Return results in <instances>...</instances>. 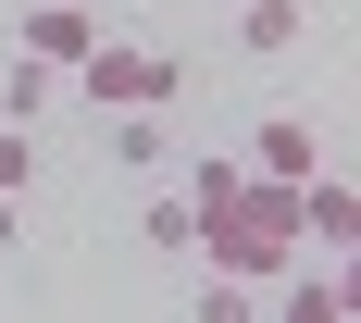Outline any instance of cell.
Returning <instances> with one entry per match:
<instances>
[{
  "label": "cell",
  "instance_id": "6da1fadb",
  "mask_svg": "<svg viewBox=\"0 0 361 323\" xmlns=\"http://www.w3.org/2000/svg\"><path fill=\"white\" fill-rule=\"evenodd\" d=\"M187 249H212V274H224V286H274V274L299 261V186L237 175V199H212Z\"/></svg>",
  "mask_w": 361,
  "mask_h": 323
},
{
  "label": "cell",
  "instance_id": "7a4b0ae2",
  "mask_svg": "<svg viewBox=\"0 0 361 323\" xmlns=\"http://www.w3.org/2000/svg\"><path fill=\"white\" fill-rule=\"evenodd\" d=\"M175 87H187V63H175V50H149V37H100V50L75 63V100L100 112V125H125V112H149V125H162V100H175Z\"/></svg>",
  "mask_w": 361,
  "mask_h": 323
},
{
  "label": "cell",
  "instance_id": "3957f363",
  "mask_svg": "<svg viewBox=\"0 0 361 323\" xmlns=\"http://www.w3.org/2000/svg\"><path fill=\"white\" fill-rule=\"evenodd\" d=\"M87 50H100V13H87V0H37V13H13V63L75 75Z\"/></svg>",
  "mask_w": 361,
  "mask_h": 323
},
{
  "label": "cell",
  "instance_id": "277c9868",
  "mask_svg": "<svg viewBox=\"0 0 361 323\" xmlns=\"http://www.w3.org/2000/svg\"><path fill=\"white\" fill-rule=\"evenodd\" d=\"M237 175H262V186H312V175H324V137H312V112H262Z\"/></svg>",
  "mask_w": 361,
  "mask_h": 323
},
{
  "label": "cell",
  "instance_id": "5b68a950",
  "mask_svg": "<svg viewBox=\"0 0 361 323\" xmlns=\"http://www.w3.org/2000/svg\"><path fill=\"white\" fill-rule=\"evenodd\" d=\"M349 236H361V186L349 175H312V186H299V249H349Z\"/></svg>",
  "mask_w": 361,
  "mask_h": 323
},
{
  "label": "cell",
  "instance_id": "8992f818",
  "mask_svg": "<svg viewBox=\"0 0 361 323\" xmlns=\"http://www.w3.org/2000/svg\"><path fill=\"white\" fill-rule=\"evenodd\" d=\"M274 286H287V298H274V323H349V274H336V261H324V274H312V261H287Z\"/></svg>",
  "mask_w": 361,
  "mask_h": 323
},
{
  "label": "cell",
  "instance_id": "52a82bcc",
  "mask_svg": "<svg viewBox=\"0 0 361 323\" xmlns=\"http://www.w3.org/2000/svg\"><path fill=\"white\" fill-rule=\"evenodd\" d=\"M299 37H312V0H237V50H262V63H287Z\"/></svg>",
  "mask_w": 361,
  "mask_h": 323
},
{
  "label": "cell",
  "instance_id": "ba28073f",
  "mask_svg": "<svg viewBox=\"0 0 361 323\" xmlns=\"http://www.w3.org/2000/svg\"><path fill=\"white\" fill-rule=\"evenodd\" d=\"M50 87H63V75H37V63H13V75H0V125H37V112H50Z\"/></svg>",
  "mask_w": 361,
  "mask_h": 323
},
{
  "label": "cell",
  "instance_id": "9c48e42d",
  "mask_svg": "<svg viewBox=\"0 0 361 323\" xmlns=\"http://www.w3.org/2000/svg\"><path fill=\"white\" fill-rule=\"evenodd\" d=\"M100 149H112V162H125V175H149V162H162V125H149V112H125V125H112Z\"/></svg>",
  "mask_w": 361,
  "mask_h": 323
},
{
  "label": "cell",
  "instance_id": "30bf717a",
  "mask_svg": "<svg viewBox=\"0 0 361 323\" xmlns=\"http://www.w3.org/2000/svg\"><path fill=\"white\" fill-rule=\"evenodd\" d=\"M187 236H200V224H187V199H149V212H137V249H187Z\"/></svg>",
  "mask_w": 361,
  "mask_h": 323
},
{
  "label": "cell",
  "instance_id": "8fae6325",
  "mask_svg": "<svg viewBox=\"0 0 361 323\" xmlns=\"http://www.w3.org/2000/svg\"><path fill=\"white\" fill-rule=\"evenodd\" d=\"M25 175H37V137H25V125H0V199H25Z\"/></svg>",
  "mask_w": 361,
  "mask_h": 323
},
{
  "label": "cell",
  "instance_id": "7c38bea8",
  "mask_svg": "<svg viewBox=\"0 0 361 323\" xmlns=\"http://www.w3.org/2000/svg\"><path fill=\"white\" fill-rule=\"evenodd\" d=\"M200 323H262V298H250V286H224V274H212V286H200Z\"/></svg>",
  "mask_w": 361,
  "mask_h": 323
},
{
  "label": "cell",
  "instance_id": "4fadbf2b",
  "mask_svg": "<svg viewBox=\"0 0 361 323\" xmlns=\"http://www.w3.org/2000/svg\"><path fill=\"white\" fill-rule=\"evenodd\" d=\"M13 236H25V224H13V199H0V249H13Z\"/></svg>",
  "mask_w": 361,
  "mask_h": 323
}]
</instances>
